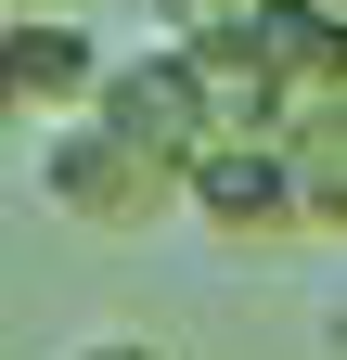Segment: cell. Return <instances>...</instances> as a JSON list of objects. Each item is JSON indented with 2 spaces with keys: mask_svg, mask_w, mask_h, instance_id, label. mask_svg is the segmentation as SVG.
I'll use <instances>...</instances> for the list:
<instances>
[{
  "mask_svg": "<svg viewBox=\"0 0 347 360\" xmlns=\"http://www.w3.org/2000/svg\"><path fill=\"white\" fill-rule=\"evenodd\" d=\"M77 360H167V347H155V335H91Z\"/></svg>",
  "mask_w": 347,
  "mask_h": 360,
  "instance_id": "52a82bcc",
  "label": "cell"
},
{
  "mask_svg": "<svg viewBox=\"0 0 347 360\" xmlns=\"http://www.w3.org/2000/svg\"><path fill=\"white\" fill-rule=\"evenodd\" d=\"M193 219L232 245H283L309 219V180H296V142H206L193 155Z\"/></svg>",
  "mask_w": 347,
  "mask_h": 360,
  "instance_id": "3957f363",
  "label": "cell"
},
{
  "mask_svg": "<svg viewBox=\"0 0 347 360\" xmlns=\"http://www.w3.org/2000/svg\"><path fill=\"white\" fill-rule=\"evenodd\" d=\"M103 129H129V142H155V155H206L219 142V90H206V65L181 52V39H142V52H116V77H103V103H91Z\"/></svg>",
  "mask_w": 347,
  "mask_h": 360,
  "instance_id": "7a4b0ae2",
  "label": "cell"
},
{
  "mask_svg": "<svg viewBox=\"0 0 347 360\" xmlns=\"http://www.w3.org/2000/svg\"><path fill=\"white\" fill-rule=\"evenodd\" d=\"M257 52H270V77L296 90V116L322 103V90H347V0H257Z\"/></svg>",
  "mask_w": 347,
  "mask_h": 360,
  "instance_id": "5b68a950",
  "label": "cell"
},
{
  "mask_svg": "<svg viewBox=\"0 0 347 360\" xmlns=\"http://www.w3.org/2000/svg\"><path fill=\"white\" fill-rule=\"evenodd\" d=\"M103 77H116V52L91 26H65V13H13V26H0V90H13V116H39V129L91 116Z\"/></svg>",
  "mask_w": 347,
  "mask_h": 360,
  "instance_id": "277c9868",
  "label": "cell"
},
{
  "mask_svg": "<svg viewBox=\"0 0 347 360\" xmlns=\"http://www.w3.org/2000/svg\"><path fill=\"white\" fill-rule=\"evenodd\" d=\"M283 142H296V180H309V219H322V232H347V90H322Z\"/></svg>",
  "mask_w": 347,
  "mask_h": 360,
  "instance_id": "8992f818",
  "label": "cell"
},
{
  "mask_svg": "<svg viewBox=\"0 0 347 360\" xmlns=\"http://www.w3.org/2000/svg\"><path fill=\"white\" fill-rule=\"evenodd\" d=\"M39 193H52L65 232H155L167 206H193V167L129 142V129H103V116H65L52 155H39Z\"/></svg>",
  "mask_w": 347,
  "mask_h": 360,
  "instance_id": "6da1fadb",
  "label": "cell"
}]
</instances>
